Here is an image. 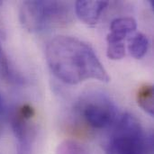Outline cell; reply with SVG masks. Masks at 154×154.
<instances>
[{
  "label": "cell",
  "mask_w": 154,
  "mask_h": 154,
  "mask_svg": "<svg viewBox=\"0 0 154 154\" xmlns=\"http://www.w3.org/2000/svg\"><path fill=\"white\" fill-rule=\"evenodd\" d=\"M45 54L51 72L67 84L76 85L88 79L110 81L93 49L75 37L53 38L49 42Z\"/></svg>",
  "instance_id": "cell-1"
},
{
  "label": "cell",
  "mask_w": 154,
  "mask_h": 154,
  "mask_svg": "<svg viewBox=\"0 0 154 154\" xmlns=\"http://www.w3.org/2000/svg\"><path fill=\"white\" fill-rule=\"evenodd\" d=\"M152 142L138 119L131 114L118 116L106 140V154H148Z\"/></svg>",
  "instance_id": "cell-2"
},
{
  "label": "cell",
  "mask_w": 154,
  "mask_h": 154,
  "mask_svg": "<svg viewBox=\"0 0 154 154\" xmlns=\"http://www.w3.org/2000/svg\"><path fill=\"white\" fill-rule=\"evenodd\" d=\"M20 19L30 32L62 27L72 21L69 4L62 1H25L20 9Z\"/></svg>",
  "instance_id": "cell-3"
},
{
  "label": "cell",
  "mask_w": 154,
  "mask_h": 154,
  "mask_svg": "<svg viewBox=\"0 0 154 154\" xmlns=\"http://www.w3.org/2000/svg\"><path fill=\"white\" fill-rule=\"evenodd\" d=\"M79 110L85 123L93 129L111 127L118 118L114 104L103 97H93L84 100Z\"/></svg>",
  "instance_id": "cell-4"
},
{
  "label": "cell",
  "mask_w": 154,
  "mask_h": 154,
  "mask_svg": "<svg viewBox=\"0 0 154 154\" xmlns=\"http://www.w3.org/2000/svg\"><path fill=\"white\" fill-rule=\"evenodd\" d=\"M21 115L16 109L11 118V125L15 138L18 141L19 146L23 153L29 151L31 143L34 138V127L32 120Z\"/></svg>",
  "instance_id": "cell-5"
},
{
  "label": "cell",
  "mask_w": 154,
  "mask_h": 154,
  "mask_svg": "<svg viewBox=\"0 0 154 154\" xmlns=\"http://www.w3.org/2000/svg\"><path fill=\"white\" fill-rule=\"evenodd\" d=\"M107 5V1H77L75 12L82 22L88 25H95Z\"/></svg>",
  "instance_id": "cell-6"
},
{
  "label": "cell",
  "mask_w": 154,
  "mask_h": 154,
  "mask_svg": "<svg viewBox=\"0 0 154 154\" xmlns=\"http://www.w3.org/2000/svg\"><path fill=\"white\" fill-rule=\"evenodd\" d=\"M137 23L133 17H119L115 19L110 26V32L106 36L109 43L122 42V41L131 32L136 30Z\"/></svg>",
  "instance_id": "cell-7"
},
{
  "label": "cell",
  "mask_w": 154,
  "mask_h": 154,
  "mask_svg": "<svg viewBox=\"0 0 154 154\" xmlns=\"http://www.w3.org/2000/svg\"><path fill=\"white\" fill-rule=\"evenodd\" d=\"M149 47L148 38L142 32H136L128 40V50L135 59H142L147 52Z\"/></svg>",
  "instance_id": "cell-8"
},
{
  "label": "cell",
  "mask_w": 154,
  "mask_h": 154,
  "mask_svg": "<svg viewBox=\"0 0 154 154\" xmlns=\"http://www.w3.org/2000/svg\"><path fill=\"white\" fill-rule=\"evenodd\" d=\"M154 89L152 85H143L137 92V103L150 116H154Z\"/></svg>",
  "instance_id": "cell-9"
},
{
  "label": "cell",
  "mask_w": 154,
  "mask_h": 154,
  "mask_svg": "<svg viewBox=\"0 0 154 154\" xmlns=\"http://www.w3.org/2000/svg\"><path fill=\"white\" fill-rule=\"evenodd\" d=\"M56 154H92L90 149L84 143L75 140H65L56 149Z\"/></svg>",
  "instance_id": "cell-10"
},
{
  "label": "cell",
  "mask_w": 154,
  "mask_h": 154,
  "mask_svg": "<svg viewBox=\"0 0 154 154\" xmlns=\"http://www.w3.org/2000/svg\"><path fill=\"white\" fill-rule=\"evenodd\" d=\"M125 46L123 42L109 43L106 51L107 57L112 60H119L125 56Z\"/></svg>",
  "instance_id": "cell-11"
},
{
  "label": "cell",
  "mask_w": 154,
  "mask_h": 154,
  "mask_svg": "<svg viewBox=\"0 0 154 154\" xmlns=\"http://www.w3.org/2000/svg\"><path fill=\"white\" fill-rule=\"evenodd\" d=\"M4 112H5V104H4L2 97L0 96V119L4 115Z\"/></svg>",
  "instance_id": "cell-12"
},
{
  "label": "cell",
  "mask_w": 154,
  "mask_h": 154,
  "mask_svg": "<svg viewBox=\"0 0 154 154\" xmlns=\"http://www.w3.org/2000/svg\"><path fill=\"white\" fill-rule=\"evenodd\" d=\"M1 4H2V3H1V2H0V5H1Z\"/></svg>",
  "instance_id": "cell-13"
},
{
  "label": "cell",
  "mask_w": 154,
  "mask_h": 154,
  "mask_svg": "<svg viewBox=\"0 0 154 154\" xmlns=\"http://www.w3.org/2000/svg\"><path fill=\"white\" fill-rule=\"evenodd\" d=\"M0 51H1V49H0Z\"/></svg>",
  "instance_id": "cell-14"
}]
</instances>
